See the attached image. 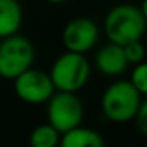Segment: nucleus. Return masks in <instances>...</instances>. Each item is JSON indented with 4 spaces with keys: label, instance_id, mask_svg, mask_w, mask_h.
<instances>
[{
    "label": "nucleus",
    "instance_id": "1",
    "mask_svg": "<svg viewBox=\"0 0 147 147\" xmlns=\"http://www.w3.org/2000/svg\"><path fill=\"white\" fill-rule=\"evenodd\" d=\"M147 19L142 10L134 5H117L108 13L105 21V32L109 41L117 45H128L141 40L146 32Z\"/></svg>",
    "mask_w": 147,
    "mask_h": 147
},
{
    "label": "nucleus",
    "instance_id": "2",
    "mask_svg": "<svg viewBox=\"0 0 147 147\" xmlns=\"http://www.w3.org/2000/svg\"><path fill=\"white\" fill-rule=\"evenodd\" d=\"M141 95L131 81H117L103 93L101 109L109 120L123 123L136 117L142 103Z\"/></svg>",
    "mask_w": 147,
    "mask_h": 147
},
{
    "label": "nucleus",
    "instance_id": "3",
    "mask_svg": "<svg viewBox=\"0 0 147 147\" xmlns=\"http://www.w3.org/2000/svg\"><path fill=\"white\" fill-rule=\"evenodd\" d=\"M49 74L57 90L78 92L89 81L90 65L84 54L67 51L54 62Z\"/></svg>",
    "mask_w": 147,
    "mask_h": 147
},
{
    "label": "nucleus",
    "instance_id": "4",
    "mask_svg": "<svg viewBox=\"0 0 147 147\" xmlns=\"http://www.w3.org/2000/svg\"><path fill=\"white\" fill-rule=\"evenodd\" d=\"M35 59L33 45L21 35L3 38L0 45V76L5 79H16L32 68Z\"/></svg>",
    "mask_w": 147,
    "mask_h": 147
},
{
    "label": "nucleus",
    "instance_id": "5",
    "mask_svg": "<svg viewBox=\"0 0 147 147\" xmlns=\"http://www.w3.org/2000/svg\"><path fill=\"white\" fill-rule=\"evenodd\" d=\"M84 108L76 92L59 90L48 101V122L54 125L62 134L81 125Z\"/></svg>",
    "mask_w": 147,
    "mask_h": 147
},
{
    "label": "nucleus",
    "instance_id": "6",
    "mask_svg": "<svg viewBox=\"0 0 147 147\" xmlns=\"http://www.w3.org/2000/svg\"><path fill=\"white\" fill-rule=\"evenodd\" d=\"M55 86L51 74L41 70L29 68L14 79V92L22 101L29 105H41L51 100Z\"/></svg>",
    "mask_w": 147,
    "mask_h": 147
},
{
    "label": "nucleus",
    "instance_id": "7",
    "mask_svg": "<svg viewBox=\"0 0 147 147\" xmlns=\"http://www.w3.org/2000/svg\"><path fill=\"white\" fill-rule=\"evenodd\" d=\"M100 30L95 21L90 18H76L70 21L62 33V41H63L67 51L73 52H84L90 51L98 41Z\"/></svg>",
    "mask_w": 147,
    "mask_h": 147
},
{
    "label": "nucleus",
    "instance_id": "8",
    "mask_svg": "<svg viewBox=\"0 0 147 147\" xmlns=\"http://www.w3.org/2000/svg\"><path fill=\"white\" fill-rule=\"evenodd\" d=\"M95 63L96 68L106 76H119L127 70L130 62L127 59L123 46L114 41H109L98 51Z\"/></svg>",
    "mask_w": 147,
    "mask_h": 147
},
{
    "label": "nucleus",
    "instance_id": "9",
    "mask_svg": "<svg viewBox=\"0 0 147 147\" xmlns=\"http://www.w3.org/2000/svg\"><path fill=\"white\" fill-rule=\"evenodd\" d=\"M22 24V8L18 0H0V36L16 35Z\"/></svg>",
    "mask_w": 147,
    "mask_h": 147
},
{
    "label": "nucleus",
    "instance_id": "10",
    "mask_svg": "<svg viewBox=\"0 0 147 147\" xmlns=\"http://www.w3.org/2000/svg\"><path fill=\"white\" fill-rule=\"evenodd\" d=\"M60 144L63 147H101L105 139L100 136L98 131L78 125L62 134Z\"/></svg>",
    "mask_w": 147,
    "mask_h": 147
},
{
    "label": "nucleus",
    "instance_id": "11",
    "mask_svg": "<svg viewBox=\"0 0 147 147\" xmlns=\"http://www.w3.org/2000/svg\"><path fill=\"white\" fill-rule=\"evenodd\" d=\"M62 139V133L51 123H45L36 127L30 133L32 147H55Z\"/></svg>",
    "mask_w": 147,
    "mask_h": 147
},
{
    "label": "nucleus",
    "instance_id": "12",
    "mask_svg": "<svg viewBox=\"0 0 147 147\" xmlns=\"http://www.w3.org/2000/svg\"><path fill=\"white\" fill-rule=\"evenodd\" d=\"M131 82L142 95L147 96V62H141L131 73Z\"/></svg>",
    "mask_w": 147,
    "mask_h": 147
},
{
    "label": "nucleus",
    "instance_id": "13",
    "mask_svg": "<svg viewBox=\"0 0 147 147\" xmlns=\"http://www.w3.org/2000/svg\"><path fill=\"white\" fill-rule=\"evenodd\" d=\"M125 49V54H127V59L130 63H141V62H144V57H146V49H144L142 43H141V40H136V41H131L128 43V45L123 46Z\"/></svg>",
    "mask_w": 147,
    "mask_h": 147
},
{
    "label": "nucleus",
    "instance_id": "14",
    "mask_svg": "<svg viewBox=\"0 0 147 147\" xmlns=\"http://www.w3.org/2000/svg\"><path fill=\"white\" fill-rule=\"evenodd\" d=\"M134 119H136V125L139 128V131L147 136V96L142 100V103L139 106V111H138Z\"/></svg>",
    "mask_w": 147,
    "mask_h": 147
},
{
    "label": "nucleus",
    "instance_id": "15",
    "mask_svg": "<svg viewBox=\"0 0 147 147\" xmlns=\"http://www.w3.org/2000/svg\"><path fill=\"white\" fill-rule=\"evenodd\" d=\"M141 10H142L144 16H146V19H147V0H144V2H142V5H141Z\"/></svg>",
    "mask_w": 147,
    "mask_h": 147
},
{
    "label": "nucleus",
    "instance_id": "16",
    "mask_svg": "<svg viewBox=\"0 0 147 147\" xmlns=\"http://www.w3.org/2000/svg\"><path fill=\"white\" fill-rule=\"evenodd\" d=\"M46 2H51V3H63L67 0H46Z\"/></svg>",
    "mask_w": 147,
    "mask_h": 147
},
{
    "label": "nucleus",
    "instance_id": "17",
    "mask_svg": "<svg viewBox=\"0 0 147 147\" xmlns=\"http://www.w3.org/2000/svg\"><path fill=\"white\" fill-rule=\"evenodd\" d=\"M0 45H2V36H0Z\"/></svg>",
    "mask_w": 147,
    "mask_h": 147
}]
</instances>
